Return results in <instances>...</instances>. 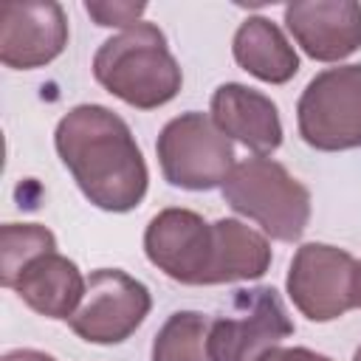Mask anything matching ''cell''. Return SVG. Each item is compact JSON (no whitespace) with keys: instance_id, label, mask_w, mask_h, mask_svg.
Segmentation results:
<instances>
[{"instance_id":"1","label":"cell","mask_w":361,"mask_h":361,"mask_svg":"<svg viewBox=\"0 0 361 361\" xmlns=\"http://www.w3.org/2000/svg\"><path fill=\"white\" fill-rule=\"evenodd\" d=\"M54 147L79 192L102 212L124 214L141 206L149 169L130 124L104 104L71 107L56 130Z\"/></svg>"},{"instance_id":"2","label":"cell","mask_w":361,"mask_h":361,"mask_svg":"<svg viewBox=\"0 0 361 361\" xmlns=\"http://www.w3.org/2000/svg\"><path fill=\"white\" fill-rule=\"evenodd\" d=\"M93 79L135 110H158L183 87V71L155 23H138L104 39L93 54Z\"/></svg>"},{"instance_id":"3","label":"cell","mask_w":361,"mask_h":361,"mask_svg":"<svg viewBox=\"0 0 361 361\" xmlns=\"http://www.w3.org/2000/svg\"><path fill=\"white\" fill-rule=\"evenodd\" d=\"M220 192L231 212L254 220L271 240L296 243L310 223V189L274 158L237 161Z\"/></svg>"},{"instance_id":"4","label":"cell","mask_w":361,"mask_h":361,"mask_svg":"<svg viewBox=\"0 0 361 361\" xmlns=\"http://www.w3.org/2000/svg\"><path fill=\"white\" fill-rule=\"evenodd\" d=\"M155 152L164 180L186 192L223 186L237 164L231 138L200 110L169 118L158 133Z\"/></svg>"},{"instance_id":"5","label":"cell","mask_w":361,"mask_h":361,"mask_svg":"<svg viewBox=\"0 0 361 361\" xmlns=\"http://www.w3.org/2000/svg\"><path fill=\"white\" fill-rule=\"evenodd\" d=\"M296 127L319 152L361 149V65L316 73L296 102Z\"/></svg>"},{"instance_id":"6","label":"cell","mask_w":361,"mask_h":361,"mask_svg":"<svg viewBox=\"0 0 361 361\" xmlns=\"http://www.w3.org/2000/svg\"><path fill=\"white\" fill-rule=\"evenodd\" d=\"M288 336H293V322L276 288H243L234 293L231 310L209 327V361H259Z\"/></svg>"},{"instance_id":"7","label":"cell","mask_w":361,"mask_h":361,"mask_svg":"<svg viewBox=\"0 0 361 361\" xmlns=\"http://www.w3.org/2000/svg\"><path fill=\"white\" fill-rule=\"evenodd\" d=\"M149 310L152 293L141 279L121 268H99L90 271L85 296L68 324L82 341L110 347L127 341L144 324Z\"/></svg>"},{"instance_id":"8","label":"cell","mask_w":361,"mask_h":361,"mask_svg":"<svg viewBox=\"0 0 361 361\" xmlns=\"http://www.w3.org/2000/svg\"><path fill=\"white\" fill-rule=\"evenodd\" d=\"M358 259L330 243H302L290 259L285 290L293 307L316 324L336 322L353 302V276Z\"/></svg>"},{"instance_id":"9","label":"cell","mask_w":361,"mask_h":361,"mask_svg":"<svg viewBox=\"0 0 361 361\" xmlns=\"http://www.w3.org/2000/svg\"><path fill=\"white\" fill-rule=\"evenodd\" d=\"M147 259L180 285H212L214 223L180 206L161 209L144 228Z\"/></svg>"},{"instance_id":"10","label":"cell","mask_w":361,"mask_h":361,"mask_svg":"<svg viewBox=\"0 0 361 361\" xmlns=\"http://www.w3.org/2000/svg\"><path fill=\"white\" fill-rule=\"evenodd\" d=\"M68 45V17L54 0L0 6V62L11 71L51 65Z\"/></svg>"},{"instance_id":"11","label":"cell","mask_w":361,"mask_h":361,"mask_svg":"<svg viewBox=\"0 0 361 361\" xmlns=\"http://www.w3.org/2000/svg\"><path fill=\"white\" fill-rule=\"evenodd\" d=\"M285 28L316 62H341L361 48V3L296 0L285 6Z\"/></svg>"},{"instance_id":"12","label":"cell","mask_w":361,"mask_h":361,"mask_svg":"<svg viewBox=\"0 0 361 361\" xmlns=\"http://www.w3.org/2000/svg\"><path fill=\"white\" fill-rule=\"evenodd\" d=\"M209 116L231 141H240L254 155L268 158L282 147L279 107L262 90L226 82L212 93Z\"/></svg>"},{"instance_id":"13","label":"cell","mask_w":361,"mask_h":361,"mask_svg":"<svg viewBox=\"0 0 361 361\" xmlns=\"http://www.w3.org/2000/svg\"><path fill=\"white\" fill-rule=\"evenodd\" d=\"M85 288H87V279L82 276L79 265L65 254L51 251L28 262L11 290L34 313L54 322H68L76 313L85 296Z\"/></svg>"},{"instance_id":"14","label":"cell","mask_w":361,"mask_h":361,"mask_svg":"<svg viewBox=\"0 0 361 361\" xmlns=\"http://www.w3.org/2000/svg\"><path fill=\"white\" fill-rule=\"evenodd\" d=\"M234 62L259 82L285 85L299 73V54L285 31L268 17H248L231 39Z\"/></svg>"},{"instance_id":"15","label":"cell","mask_w":361,"mask_h":361,"mask_svg":"<svg viewBox=\"0 0 361 361\" xmlns=\"http://www.w3.org/2000/svg\"><path fill=\"white\" fill-rule=\"evenodd\" d=\"M271 268V243L262 231L237 217L214 220V268L212 285L251 282Z\"/></svg>"},{"instance_id":"16","label":"cell","mask_w":361,"mask_h":361,"mask_svg":"<svg viewBox=\"0 0 361 361\" xmlns=\"http://www.w3.org/2000/svg\"><path fill=\"white\" fill-rule=\"evenodd\" d=\"M212 319L197 310L172 313L152 338V361H209Z\"/></svg>"},{"instance_id":"17","label":"cell","mask_w":361,"mask_h":361,"mask_svg":"<svg viewBox=\"0 0 361 361\" xmlns=\"http://www.w3.org/2000/svg\"><path fill=\"white\" fill-rule=\"evenodd\" d=\"M56 251V237L42 223H3L0 226V282L14 288L28 262Z\"/></svg>"},{"instance_id":"18","label":"cell","mask_w":361,"mask_h":361,"mask_svg":"<svg viewBox=\"0 0 361 361\" xmlns=\"http://www.w3.org/2000/svg\"><path fill=\"white\" fill-rule=\"evenodd\" d=\"M87 17L102 28H133L141 23L147 3L144 0H87L85 3Z\"/></svg>"},{"instance_id":"19","label":"cell","mask_w":361,"mask_h":361,"mask_svg":"<svg viewBox=\"0 0 361 361\" xmlns=\"http://www.w3.org/2000/svg\"><path fill=\"white\" fill-rule=\"evenodd\" d=\"M259 361H333L330 355H322L310 347H274Z\"/></svg>"},{"instance_id":"20","label":"cell","mask_w":361,"mask_h":361,"mask_svg":"<svg viewBox=\"0 0 361 361\" xmlns=\"http://www.w3.org/2000/svg\"><path fill=\"white\" fill-rule=\"evenodd\" d=\"M0 361H56L54 355L42 353V350H31V347H20V350H8Z\"/></svg>"},{"instance_id":"21","label":"cell","mask_w":361,"mask_h":361,"mask_svg":"<svg viewBox=\"0 0 361 361\" xmlns=\"http://www.w3.org/2000/svg\"><path fill=\"white\" fill-rule=\"evenodd\" d=\"M353 302H355V307H361V259H358L355 276H353Z\"/></svg>"},{"instance_id":"22","label":"cell","mask_w":361,"mask_h":361,"mask_svg":"<svg viewBox=\"0 0 361 361\" xmlns=\"http://www.w3.org/2000/svg\"><path fill=\"white\" fill-rule=\"evenodd\" d=\"M353 361H361V344H358V350L353 353Z\"/></svg>"}]
</instances>
